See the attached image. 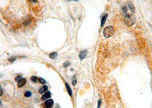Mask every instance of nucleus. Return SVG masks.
Listing matches in <instances>:
<instances>
[{"label":"nucleus","mask_w":152,"mask_h":108,"mask_svg":"<svg viewBox=\"0 0 152 108\" xmlns=\"http://www.w3.org/2000/svg\"><path fill=\"white\" fill-rule=\"evenodd\" d=\"M71 65V63L69 61H66L63 64V66H64V68H68V67H69Z\"/></svg>","instance_id":"14"},{"label":"nucleus","mask_w":152,"mask_h":108,"mask_svg":"<svg viewBox=\"0 0 152 108\" xmlns=\"http://www.w3.org/2000/svg\"><path fill=\"white\" fill-rule=\"evenodd\" d=\"M68 1H77L78 0H66Z\"/></svg>","instance_id":"23"},{"label":"nucleus","mask_w":152,"mask_h":108,"mask_svg":"<svg viewBox=\"0 0 152 108\" xmlns=\"http://www.w3.org/2000/svg\"><path fill=\"white\" fill-rule=\"evenodd\" d=\"M87 54V51L86 50H85L81 51L80 52V54H79V58L81 60H82L83 59H84L85 58H86Z\"/></svg>","instance_id":"3"},{"label":"nucleus","mask_w":152,"mask_h":108,"mask_svg":"<svg viewBox=\"0 0 152 108\" xmlns=\"http://www.w3.org/2000/svg\"><path fill=\"white\" fill-rule=\"evenodd\" d=\"M46 108H49V107H46Z\"/></svg>","instance_id":"24"},{"label":"nucleus","mask_w":152,"mask_h":108,"mask_svg":"<svg viewBox=\"0 0 152 108\" xmlns=\"http://www.w3.org/2000/svg\"><path fill=\"white\" fill-rule=\"evenodd\" d=\"M129 8L130 10L131 11V13H134V12H135V10H136L135 6H134V5H133L131 2H130L129 3Z\"/></svg>","instance_id":"10"},{"label":"nucleus","mask_w":152,"mask_h":108,"mask_svg":"<svg viewBox=\"0 0 152 108\" xmlns=\"http://www.w3.org/2000/svg\"><path fill=\"white\" fill-rule=\"evenodd\" d=\"M29 1L31 2H32V3H36V2H37L38 1V0H29Z\"/></svg>","instance_id":"22"},{"label":"nucleus","mask_w":152,"mask_h":108,"mask_svg":"<svg viewBox=\"0 0 152 108\" xmlns=\"http://www.w3.org/2000/svg\"><path fill=\"white\" fill-rule=\"evenodd\" d=\"M30 80L32 81H33V83H37V82H38L39 81L38 78L37 77V76H33L31 77Z\"/></svg>","instance_id":"12"},{"label":"nucleus","mask_w":152,"mask_h":108,"mask_svg":"<svg viewBox=\"0 0 152 108\" xmlns=\"http://www.w3.org/2000/svg\"><path fill=\"white\" fill-rule=\"evenodd\" d=\"M54 104V101L53 100V99L50 98V99L48 100L45 102V105L46 107H49L51 108L53 106Z\"/></svg>","instance_id":"5"},{"label":"nucleus","mask_w":152,"mask_h":108,"mask_svg":"<svg viewBox=\"0 0 152 108\" xmlns=\"http://www.w3.org/2000/svg\"><path fill=\"white\" fill-rule=\"evenodd\" d=\"M101 104H102V100L101 99H99L97 102V108H100Z\"/></svg>","instance_id":"19"},{"label":"nucleus","mask_w":152,"mask_h":108,"mask_svg":"<svg viewBox=\"0 0 152 108\" xmlns=\"http://www.w3.org/2000/svg\"><path fill=\"white\" fill-rule=\"evenodd\" d=\"M58 56V54L57 52H53V53H51L49 54V58H51L52 59H56Z\"/></svg>","instance_id":"11"},{"label":"nucleus","mask_w":152,"mask_h":108,"mask_svg":"<svg viewBox=\"0 0 152 108\" xmlns=\"http://www.w3.org/2000/svg\"><path fill=\"white\" fill-rule=\"evenodd\" d=\"M107 14H104L103 15L102 17L101 18V27H103V25H105V22L107 21Z\"/></svg>","instance_id":"8"},{"label":"nucleus","mask_w":152,"mask_h":108,"mask_svg":"<svg viewBox=\"0 0 152 108\" xmlns=\"http://www.w3.org/2000/svg\"><path fill=\"white\" fill-rule=\"evenodd\" d=\"M2 93H3V90H2V89L1 88V87L0 86V96H1Z\"/></svg>","instance_id":"21"},{"label":"nucleus","mask_w":152,"mask_h":108,"mask_svg":"<svg viewBox=\"0 0 152 108\" xmlns=\"http://www.w3.org/2000/svg\"><path fill=\"white\" fill-rule=\"evenodd\" d=\"M21 79H22V77H21V76H20V75L17 76L15 78V81H16V82H17V83H18V82L19 81H20V80H21Z\"/></svg>","instance_id":"18"},{"label":"nucleus","mask_w":152,"mask_h":108,"mask_svg":"<svg viewBox=\"0 0 152 108\" xmlns=\"http://www.w3.org/2000/svg\"><path fill=\"white\" fill-rule=\"evenodd\" d=\"M114 33H115V29L112 26H109L106 27L103 31V36L107 38H109L113 36Z\"/></svg>","instance_id":"2"},{"label":"nucleus","mask_w":152,"mask_h":108,"mask_svg":"<svg viewBox=\"0 0 152 108\" xmlns=\"http://www.w3.org/2000/svg\"><path fill=\"white\" fill-rule=\"evenodd\" d=\"M122 10H123V12H124L125 13H126V12H127V8H126V6H123V7L122 8Z\"/></svg>","instance_id":"20"},{"label":"nucleus","mask_w":152,"mask_h":108,"mask_svg":"<svg viewBox=\"0 0 152 108\" xmlns=\"http://www.w3.org/2000/svg\"><path fill=\"white\" fill-rule=\"evenodd\" d=\"M48 90V86L47 85H44L42 86L41 88H40V89L38 90V92L40 94H44L46 92H47V90Z\"/></svg>","instance_id":"6"},{"label":"nucleus","mask_w":152,"mask_h":108,"mask_svg":"<svg viewBox=\"0 0 152 108\" xmlns=\"http://www.w3.org/2000/svg\"><path fill=\"white\" fill-rule=\"evenodd\" d=\"M50 97H51V93L49 91H48L43 94L42 96V97H41V98H42V100H47L48 99V98H49Z\"/></svg>","instance_id":"7"},{"label":"nucleus","mask_w":152,"mask_h":108,"mask_svg":"<svg viewBox=\"0 0 152 108\" xmlns=\"http://www.w3.org/2000/svg\"><path fill=\"white\" fill-rule=\"evenodd\" d=\"M77 77L76 76L74 75L73 76L72 79V84L73 86H75L77 84Z\"/></svg>","instance_id":"13"},{"label":"nucleus","mask_w":152,"mask_h":108,"mask_svg":"<svg viewBox=\"0 0 152 108\" xmlns=\"http://www.w3.org/2000/svg\"><path fill=\"white\" fill-rule=\"evenodd\" d=\"M124 22L128 26H131L135 23L136 18L133 14H127L124 17Z\"/></svg>","instance_id":"1"},{"label":"nucleus","mask_w":152,"mask_h":108,"mask_svg":"<svg viewBox=\"0 0 152 108\" xmlns=\"http://www.w3.org/2000/svg\"><path fill=\"white\" fill-rule=\"evenodd\" d=\"M32 95V92L30 91H26V92L25 93V94H24V96H25L26 97H30Z\"/></svg>","instance_id":"17"},{"label":"nucleus","mask_w":152,"mask_h":108,"mask_svg":"<svg viewBox=\"0 0 152 108\" xmlns=\"http://www.w3.org/2000/svg\"><path fill=\"white\" fill-rule=\"evenodd\" d=\"M39 82H40V83L41 84H42V85H45L46 83L45 80L42 77L39 78Z\"/></svg>","instance_id":"15"},{"label":"nucleus","mask_w":152,"mask_h":108,"mask_svg":"<svg viewBox=\"0 0 152 108\" xmlns=\"http://www.w3.org/2000/svg\"><path fill=\"white\" fill-rule=\"evenodd\" d=\"M65 85L66 88L67 92H68V94H69L70 96H72L73 93H72V89H71L70 86L69 85V84L67 83H65Z\"/></svg>","instance_id":"9"},{"label":"nucleus","mask_w":152,"mask_h":108,"mask_svg":"<svg viewBox=\"0 0 152 108\" xmlns=\"http://www.w3.org/2000/svg\"><path fill=\"white\" fill-rule=\"evenodd\" d=\"M26 83V79H25V78H22L18 82V84H17V86L18 87L21 88L23 86H24L25 85V84Z\"/></svg>","instance_id":"4"},{"label":"nucleus","mask_w":152,"mask_h":108,"mask_svg":"<svg viewBox=\"0 0 152 108\" xmlns=\"http://www.w3.org/2000/svg\"><path fill=\"white\" fill-rule=\"evenodd\" d=\"M16 59H17V57H16V56H12V57L8 59V61L10 62V63H13Z\"/></svg>","instance_id":"16"}]
</instances>
